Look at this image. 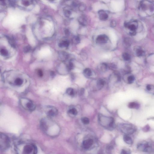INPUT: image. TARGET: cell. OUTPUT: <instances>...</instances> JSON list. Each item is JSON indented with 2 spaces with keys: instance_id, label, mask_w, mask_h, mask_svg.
<instances>
[{
  "instance_id": "obj_34",
  "label": "cell",
  "mask_w": 154,
  "mask_h": 154,
  "mask_svg": "<svg viewBox=\"0 0 154 154\" xmlns=\"http://www.w3.org/2000/svg\"><path fill=\"white\" fill-rule=\"evenodd\" d=\"M116 23L115 20H113L111 21L110 25L111 27H114L116 26Z\"/></svg>"
},
{
  "instance_id": "obj_17",
  "label": "cell",
  "mask_w": 154,
  "mask_h": 154,
  "mask_svg": "<svg viewBox=\"0 0 154 154\" xmlns=\"http://www.w3.org/2000/svg\"><path fill=\"white\" fill-rule=\"evenodd\" d=\"M84 75L86 77H89L92 75V71L91 69L89 68H86L83 71Z\"/></svg>"
},
{
  "instance_id": "obj_21",
  "label": "cell",
  "mask_w": 154,
  "mask_h": 154,
  "mask_svg": "<svg viewBox=\"0 0 154 154\" xmlns=\"http://www.w3.org/2000/svg\"><path fill=\"white\" fill-rule=\"evenodd\" d=\"M68 113L69 114L76 116L78 112L76 109L75 108H72L69 109L68 111Z\"/></svg>"
},
{
  "instance_id": "obj_12",
  "label": "cell",
  "mask_w": 154,
  "mask_h": 154,
  "mask_svg": "<svg viewBox=\"0 0 154 154\" xmlns=\"http://www.w3.org/2000/svg\"><path fill=\"white\" fill-rule=\"evenodd\" d=\"M99 15L100 19L102 21H105L107 19L108 16L107 13H106L105 11L103 10H101L98 12Z\"/></svg>"
},
{
  "instance_id": "obj_32",
  "label": "cell",
  "mask_w": 154,
  "mask_h": 154,
  "mask_svg": "<svg viewBox=\"0 0 154 154\" xmlns=\"http://www.w3.org/2000/svg\"><path fill=\"white\" fill-rule=\"evenodd\" d=\"M121 154H131V152L129 150L123 149L121 151Z\"/></svg>"
},
{
  "instance_id": "obj_14",
  "label": "cell",
  "mask_w": 154,
  "mask_h": 154,
  "mask_svg": "<svg viewBox=\"0 0 154 154\" xmlns=\"http://www.w3.org/2000/svg\"><path fill=\"white\" fill-rule=\"evenodd\" d=\"M78 21L79 23L82 26H86L87 25V18L85 15H81L79 17Z\"/></svg>"
},
{
  "instance_id": "obj_2",
  "label": "cell",
  "mask_w": 154,
  "mask_h": 154,
  "mask_svg": "<svg viewBox=\"0 0 154 154\" xmlns=\"http://www.w3.org/2000/svg\"><path fill=\"white\" fill-rule=\"evenodd\" d=\"M17 154H37V149L34 144L29 142H19L15 146Z\"/></svg>"
},
{
  "instance_id": "obj_23",
  "label": "cell",
  "mask_w": 154,
  "mask_h": 154,
  "mask_svg": "<svg viewBox=\"0 0 154 154\" xmlns=\"http://www.w3.org/2000/svg\"><path fill=\"white\" fill-rule=\"evenodd\" d=\"M122 57L124 60L128 61L130 59V56L128 53H124L122 55Z\"/></svg>"
},
{
  "instance_id": "obj_24",
  "label": "cell",
  "mask_w": 154,
  "mask_h": 154,
  "mask_svg": "<svg viewBox=\"0 0 154 154\" xmlns=\"http://www.w3.org/2000/svg\"><path fill=\"white\" fill-rule=\"evenodd\" d=\"M73 42L75 44H77L80 43L81 41V39L79 36H75L73 38Z\"/></svg>"
},
{
  "instance_id": "obj_10",
  "label": "cell",
  "mask_w": 154,
  "mask_h": 154,
  "mask_svg": "<svg viewBox=\"0 0 154 154\" xmlns=\"http://www.w3.org/2000/svg\"><path fill=\"white\" fill-rule=\"evenodd\" d=\"M137 148L142 151L149 152L152 150L151 145L147 142L142 143L137 145Z\"/></svg>"
},
{
  "instance_id": "obj_28",
  "label": "cell",
  "mask_w": 154,
  "mask_h": 154,
  "mask_svg": "<svg viewBox=\"0 0 154 154\" xmlns=\"http://www.w3.org/2000/svg\"><path fill=\"white\" fill-rule=\"evenodd\" d=\"M1 54L4 56H7L8 54V53L6 49H2L0 51Z\"/></svg>"
},
{
  "instance_id": "obj_31",
  "label": "cell",
  "mask_w": 154,
  "mask_h": 154,
  "mask_svg": "<svg viewBox=\"0 0 154 154\" xmlns=\"http://www.w3.org/2000/svg\"><path fill=\"white\" fill-rule=\"evenodd\" d=\"M68 70H71L73 69L74 68V65L72 62H69V63L67 66Z\"/></svg>"
},
{
  "instance_id": "obj_27",
  "label": "cell",
  "mask_w": 154,
  "mask_h": 154,
  "mask_svg": "<svg viewBox=\"0 0 154 154\" xmlns=\"http://www.w3.org/2000/svg\"><path fill=\"white\" fill-rule=\"evenodd\" d=\"M82 122L83 124H85V125H87L90 123V120L88 118L86 117H84L82 118L81 119Z\"/></svg>"
},
{
  "instance_id": "obj_13",
  "label": "cell",
  "mask_w": 154,
  "mask_h": 154,
  "mask_svg": "<svg viewBox=\"0 0 154 154\" xmlns=\"http://www.w3.org/2000/svg\"><path fill=\"white\" fill-rule=\"evenodd\" d=\"M93 140L92 139H89L84 141L83 142V146L84 148L86 149H89L93 145Z\"/></svg>"
},
{
  "instance_id": "obj_38",
  "label": "cell",
  "mask_w": 154,
  "mask_h": 154,
  "mask_svg": "<svg viewBox=\"0 0 154 154\" xmlns=\"http://www.w3.org/2000/svg\"><path fill=\"white\" fill-rule=\"evenodd\" d=\"M65 33L66 35H68L69 33V30L68 29H66L65 30Z\"/></svg>"
},
{
  "instance_id": "obj_7",
  "label": "cell",
  "mask_w": 154,
  "mask_h": 154,
  "mask_svg": "<svg viewBox=\"0 0 154 154\" xmlns=\"http://www.w3.org/2000/svg\"><path fill=\"white\" fill-rule=\"evenodd\" d=\"M119 128L122 132L127 135L133 134L136 130L134 126L129 124H121L119 126Z\"/></svg>"
},
{
  "instance_id": "obj_36",
  "label": "cell",
  "mask_w": 154,
  "mask_h": 154,
  "mask_svg": "<svg viewBox=\"0 0 154 154\" xmlns=\"http://www.w3.org/2000/svg\"><path fill=\"white\" fill-rule=\"evenodd\" d=\"M22 2V4L25 6H28L29 5V2L28 1L23 0Z\"/></svg>"
},
{
  "instance_id": "obj_37",
  "label": "cell",
  "mask_w": 154,
  "mask_h": 154,
  "mask_svg": "<svg viewBox=\"0 0 154 154\" xmlns=\"http://www.w3.org/2000/svg\"><path fill=\"white\" fill-rule=\"evenodd\" d=\"M85 92V89L83 88L81 89L80 90V95H82L84 94Z\"/></svg>"
},
{
  "instance_id": "obj_25",
  "label": "cell",
  "mask_w": 154,
  "mask_h": 154,
  "mask_svg": "<svg viewBox=\"0 0 154 154\" xmlns=\"http://www.w3.org/2000/svg\"><path fill=\"white\" fill-rule=\"evenodd\" d=\"M107 65L105 63H102L100 66V69L102 71H105L107 69Z\"/></svg>"
},
{
  "instance_id": "obj_3",
  "label": "cell",
  "mask_w": 154,
  "mask_h": 154,
  "mask_svg": "<svg viewBox=\"0 0 154 154\" xmlns=\"http://www.w3.org/2000/svg\"><path fill=\"white\" fill-rule=\"evenodd\" d=\"M40 126L43 132L49 135H51V133L52 132L57 133V129L58 128L57 124L49 117L43 118L41 120L40 122ZM54 133L55 135H56L55 133ZM51 135H52L51 133Z\"/></svg>"
},
{
  "instance_id": "obj_22",
  "label": "cell",
  "mask_w": 154,
  "mask_h": 154,
  "mask_svg": "<svg viewBox=\"0 0 154 154\" xmlns=\"http://www.w3.org/2000/svg\"><path fill=\"white\" fill-rule=\"evenodd\" d=\"M136 54L138 56H141L144 55L145 54V52L141 48H137L136 50Z\"/></svg>"
},
{
  "instance_id": "obj_9",
  "label": "cell",
  "mask_w": 154,
  "mask_h": 154,
  "mask_svg": "<svg viewBox=\"0 0 154 154\" xmlns=\"http://www.w3.org/2000/svg\"><path fill=\"white\" fill-rule=\"evenodd\" d=\"M137 23L135 21L130 22H126L124 26L126 28L128 29L130 31V34L134 35L136 34V29L137 28Z\"/></svg>"
},
{
  "instance_id": "obj_16",
  "label": "cell",
  "mask_w": 154,
  "mask_h": 154,
  "mask_svg": "<svg viewBox=\"0 0 154 154\" xmlns=\"http://www.w3.org/2000/svg\"><path fill=\"white\" fill-rule=\"evenodd\" d=\"M124 140L125 142L128 145H132L133 144L132 139L128 135H126L124 136Z\"/></svg>"
},
{
  "instance_id": "obj_35",
  "label": "cell",
  "mask_w": 154,
  "mask_h": 154,
  "mask_svg": "<svg viewBox=\"0 0 154 154\" xmlns=\"http://www.w3.org/2000/svg\"><path fill=\"white\" fill-rule=\"evenodd\" d=\"M37 74L39 77H42L43 75V73L41 70H38L37 71Z\"/></svg>"
},
{
  "instance_id": "obj_15",
  "label": "cell",
  "mask_w": 154,
  "mask_h": 154,
  "mask_svg": "<svg viewBox=\"0 0 154 154\" xmlns=\"http://www.w3.org/2000/svg\"><path fill=\"white\" fill-rule=\"evenodd\" d=\"M105 84L104 80L102 79H99L97 82V87L98 90H101L104 87Z\"/></svg>"
},
{
  "instance_id": "obj_19",
  "label": "cell",
  "mask_w": 154,
  "mask_h": 154,
  "mask_svg": "<svg viewBox=\"0 0 154 154\" xmlns=\"http://www.w3.org/2000/svg\"><path fill=\"white\" fill-rule=\"evenodd\" d=\"M69 45V42L68 41L65 40L60 42L59 44V46L61 48L62 47H67Z\"/></svg>"
},
{
  "instance_id": "obj_11",
  "label": "cell",
  "mask_w": 154,
  "mask_h": 154,
  "mask_svg": "<svg viewBox=\"0 0 154 154\" xmlns=\"http://www.w3.org/2000/svg\"><path fill=\"white\" fill-rule=\"evenodd\" d=\"M108 40V38L107 35L102 34L99 35L96 39V43L99 44H103L106 43Z\"/></svg>"
},
{
  "instance_id": "obj_39",
  "label": "cell",
  "mask_w": 154,
  "mask_h": 154,
  "mask_svg": "<svg viewBox=\"0 0 154 154\" xmlns=\"http://www.w3.org/2000/svg\"><path fill=\"white\" fill-rule=\"evenodd\" d=\"M55 74L53 72H51L50 73V75L51 77H54L55 76Z\"/></svg>"
},
{
  "instance_id": "obj_33",
  "label": "cell",
  "mask_w": 154,
  "mask_h": 154,
  "mask_svg": "<svg viewBox=\"0 0 154 154\" xmlns=\"http://www.w3.org/2000/svg\"><path fill=\"white\" fill-rule=\"evenodd\" d=\"M31 49V47L30 46H27L24 47V52L25 53L28 52Z\"/></svg>"
},
{
  "instance_id": "obj_40",
  "label": "cell",
  "mask_w": 154,
  "mask_h": 154,
  "mask_svg": "<svg viewBox=\"0 0 154 154\" xmlns=\"http://www.w3.org/2000/svg\"><path fill=\"white\" fill-rule=\"evenodd\" d=\"M147 88L148 90H151V87L150 85H148L147 86Z\"/></svg>"
},
{
  "instance_id": "obj_29",
  "label": "cell",
  "mask_w": 154,
  "mask_h": 154,
  "mask_svg": "<svg viewBox=\"0 0 154 154\" xmlns=\"http://www.w3.org/2000/svg\"><path fill=\"white\" fill-rule=\"evenodd\" d=\"M64 14L66 17H68L71 15V12L68 10H66L64 11Z\"/></svg>"
},
{
  "instance_id": "obj_1",
  "label": "cell",
  "mask_w": 154,
  "mask_h": 154,
  "mask_svg": "<svg viewBox=\"0 0 154 154\" xmlns=\"http://www.w3.org/2000/svg\"><path fill=\"white\" fill-rule=\"evenodd\" d=\"M23 75L6 74L4 75V80L8 84L14 87H19L26 83V79Z\"/></svg>"
},
{
  "instance_id": "obj_4",
  "label": "cell",
  "mask_w": 154,
  "mask_h": 154,
  "mask_svg": "<svg viewBox=\"0 0 154 154\" xmlns=\"http://www.w3.org/2000/svg\"><path fill=\"white\" fill-rule=\"evenodd\" d=\"M19 102L22 107L29 111H33L36 108L35 104L33 102L29 99L22 98L20 99Z\"/></svg>"
},
{
  "instance_id": "obj_26",
  "label": "cell",
  "mask_w": 154,
  "mask_h": 154,
  "mask_svg": "<svg viewBox=\"0 0 154 154\" xmlns=\"http://www.w3.org/2000/svg\"><path fill=\"white\" fill-rule=\"evenodd\" d=\"M78 8L79 10L81 11H84L86 9V5L83 3H81V4H79Z\"/></svg>"
},
{
  "instance_id": "obj_6",
  "label": "cell",
  "mask_w": 154,
  "mask_h": 154,
  "mask_svg": "<svg viewBox=\"0 0 154 154\" xmlns=\"http://www.w3.org/2000/svg\"><path fill=\"white\" fill-rule=\"evenodd\" d=\"M100 117L99 121L102 126L107 129H113L114 127V120L112 118L102 116Z\"/></svg>"
},
{
  "instance_id": "obj_20",
  "label": "cell",
  "mask_w": 154,
  "mask_h": 154,
  "mask_svg": "<svg viewBox=\"0 0 154 154\" xmlns=\"http://www.w3.org/2000/svg\"><path fill=\"white\" fill-rule=\"evenodd\" d=\"M128 107L129 108L137 109L139 107V105L135 102H131L128 104Z\"/></svg>"
},
{
  "instance_id": "obj_18",
  "label": "cell",
  "mask_w": 154,
  "mask_h": 154,
  "mask_svg": "<svg viewBox=\"0 0 154 154\" xmlns=\"http://www.w3.org/2000/svg\"><path fill=\"white\" fill-rule=\"evenodd\" d=\"M66 93L68 95L71 97H73L75 95V92L74 90L72 88H69L67 89Z\"/></svg>"
},
{
  "instance_id": "obj_5",
  "label": "cell",
  "mask_w": 154,
  "mask_h": 154,
  "mask_svg": "<svg viewBox=\"0 0 154 154\" xmlns=\"http://www.w3.org/2000/svg\"><path fill=\"white\" fill-rule=\"evenodd\" d=\"M0 150L2 151L7 150L10 146V141L8 136L2 133L0 135Z\"/></svg>"
},
{
  "instance_id": "obj_8",
  "label": "cell",
  "mask_w": 154,
  "mask_h": 154,
  "mask_svg": "<svg viewBox=\"0 0 154 154\" xmlns=\"http://www.w3.org/2000/svg\"><path fill=\"white\" fill-rule=\"evenodd\" d=\"M45 112L49 118L55 117L58 114V110L54 107L47 106L45 108Z\"/></svg>"
},
{
  "instance_id": "obj_30",
  "label": "cell",
  "mask_w": 154,
  "mask_h": 154,
  "mask_svg": "<svg viewBox=\"0 0 154 154\" xmlns=\"http://www.w3.org/2000/svg\"><path fill=\"white\" fill-rule=\"evenodd\" d=\"M134 80V77L133 76H130L128 77L127 79L128 81V83L129 84L132 83L133 82Z\"/></svg>"
}]
</instances>
